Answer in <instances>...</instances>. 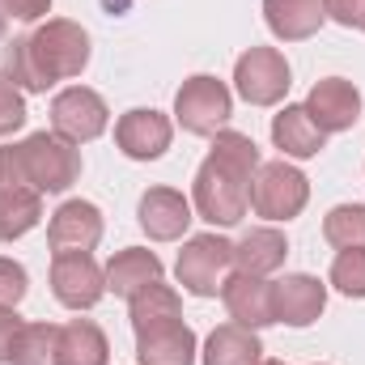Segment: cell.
Wrapping results in <instances>:
<instances>
[{"mask_svg": "<svg viewBox=\"0 0 365 365\" xmlns=\"http://www.w3.org/2000/svg\"><path fill=\"white\" fill-rule=\"evenodd\" d=\"M259 149L251 136L221 128L212 136L208 158L200 162L191 182V204L208 225H238L251 208V179L259 170Z\"/></svg>", "mask_w": 365, "mask_h": 365, "instance_id": "obj_1", "label": "cell"}, {"mask_svg": "<svg viewBox=\"0 0 365 365\" xmlns=\"http://www.w3.org/2000/svg\"><path fill=\"white\" fill-rule=\"evenodd\" d=\"M21 158V175L26 187H34L38 195H60L81 179V153L73 149V140L56 136V132H34L17 145Z\"/></svg>", "mask_w": 365, "mask_h": 365, "instance_id": "obj_2", "label": "cell"}, {"mask_svg": "<svg viewBox=\"0 0 365 365\" xmlns=\"http://www.w3.org/2000/svg\"><path fill=\"white\" fill-rule=\"evenodd\" d=\"M30 56H34V68L47 86L81 77L90 64V34L68 17H51L47 26H38L30 34Z\"/></svg>", "mask_w": 365, "mask_h": 365, "instance_id": "obj_3", "label": "cell"}, {"mask_svg": "<svg viewBox=\"0 0 365 365\" xmlns=\"http://www.w3.org/2000/svg\"><path fill=\"white\" fill-rule=\"evenodd\" d=\"M230 115H234V98L225 90V81H217L208 73L187 77L175 93V119L191 136H217L230 123Z\"/></svg>", "mask_w": 365, "mask_h": 365, "instance_id": "obj_4", "label": "cell"}, {"mask_svg": "<svg viewBox=\"0 0 365 365\" xmlns=\"http://www.w3.org/2000/svg\"><path fill=\"white\" fill-rule=\"evenodd\" d=\"M310 200V179L289 166L284 158L280 162H264L251 179V208L255 217L264 221H293Z\"/></svg>", "mask_w": 365, "mask_h": 365, "instance_id": "obj_5", "label": "cell"}, {"mask_svg": "<svg viewBox=\"0 0 365 365\" xmlns=\"http://www.w3.org/2000/svg\"><path fill=\"white\" fill-rule=\"evenodd\" d=\"M234 268V242L217 238V234H195L187 238L179 251V284L195 297H217L221 284H225V272Z\"/></svg>", "mask_w": 365, "mask_h": 365, "instance_id": "obj_6", "label": "cell"}, {"mask_svg": "<svg viewBox=\"0 0 365 365\" xmlns=\"http://www.w3.org/2000/svg\"><path fill=\"white\" fill-rule=\"evenodd\" d=\"M110 110L102 102V93L86 90V86H68L51 98V132L73 140V145H90L106 132Z\"/></svg>", "mask_w": 365, "mask_h": 365, "instance_id": "obj_7", "label": "cell"}, {"mask_svg": "<svg viewBox=\"0 0 365 365\" xmlns=\"http://www.w3.org/2000/svg\"><path fill=\"white\" fill-rule=\"evenodd\" d=\"M234 86L251 106H276L289 93V60L276 47H251L234 64Z\"/></svg>", "mask_w": 365, "mask_h": 365, "instance_id": "obj_8", "label": "cell"}, {"mask_svg": "<svg viewBox=\"0 0 365 365\" xmlns=\"http://www.w3.org/2000/svg\"><path fill=\"white\" fill-rule=\"evenodd\" d=\"M51 293L68 310H90L106 293V272L98 268L93 255H81V251L56 255L51 259Z\"/></svg>", "mask_w": 365, "mask_h": 365, "instance_id": "obj_9", "label": "cell"}, {"mask_svg": "<svg viewBox=\"0 0 365 365\" xmlns=\"http://www.w3.org/2000/svg\"><path fill=\"white\" fill-rule=\"evenodd\" d=\"M170 136H175L170 119L153 106H136V110L119 115V123H115V145L132 162H158L170 149Z\"/></svg>", "mask_w": 365, "mask_h": 365, "instance_id": "obj_10", "label": "cell"}, {"mask_svg": "<svg viewBox=\"0 0 365 365\" xmlns=\"http://www.w3.org/2000/svg\"><path fill=\"white\" fill-rule=\"evenodd\" d=\"M306 115L319 123V132H349L361 119V90L344 77H323L306 93Z\"/></svg>", "mask_w": 365, "mask_h": 365, "instance_id": "obj_11", "label": "cell"}, {"mask_svg": "<svg viewBox=\"0 0 365 365\" xmlns=\"http://www.w3.org/2000/svg\"><path fill=\"white\" fill-rule=\"evenodd\" d=\"M47 242H51L56 255H68V251L90 255L93 247L102 242V212H98V204H90V200L60 204L51 225H47Z\"/></svg>", "mask_w": 365, "mask_h": 365, "instance_id": "obj_12", "label": "cell"}, {"mask_svg": "<svg viewBox=\"0 0 365 365\" xmlns=\"http://www.w3.org/2000/svg\"><path fill=\"white\" fill-rule=\"evenodd\" d=\"M221 302H225V310H230V319L238 323V327H251V331H259V327H272L276 323V302H272V284L264 280V276H225V284H221Z\"/></svg>", "mask_w": 365, "mask_h": 365, "instance_id": "obj_13", "label": "cell"}, {"mask_svg": "<svg viewBox=\"0 0 365 365\" xmlns=\"http://www.w3.org/2000/svg\"><path fill=\"white\" fill-rule=\"evenodd\" d=\"M136 221H140V230H145L153 242H175V238L187 234V225H191L195 217H191V204L182 200V191H175V187H149V191L140 195Z\"/></svg>", "mask_w": 365, "mask_h": 365, "instance_id": "obj_14", "label": "cell"}, {"mask_svg": "<svg viewBox=\"0 0 365 365\" xmlns=\"http://www.w3.org/2000/svg\"><path fill=\"white\" fill-rule=\"evenodd\" d=\"M272 302H276V323H289V327H310L323 306H327V284L319 276L293 272L284 280L272 284Z\"/></svg>", "mask_w": 365, "mask_h": 365, "instance_id": "obj_15", "label": "cell"}, {"mask_svg": "<svg viewBox=\"0 0 365 365\" xmlns=\"http://www.w3.org/2000/svg\"><path fill=\"white\" fill-rule=\"evenodd\" d=\"M136 361L140 365H195V331L170 319L149 331H136Z\"/></svg>", "mask_w": 365, "mask_h": 365, "instance_id": "obj_16", "label": "cell"}, {"mask_svg": "<svg viewBox=\"0 0 365 365\" xmlns=\"http://www.w3.org/2000/svg\"><path fill=\"white\" fill-rule=\"evenodd\" d=\"M264 21L276 38L302 43L319 34V26L327 21V9L323 0H264Z\"/></svg>", "mask_w": 365, "mask_h": 365, "instance_id": "obj_17", "label": "cell"}, {"mask_svg": "<svg viewBox=\"0 0 365 365\" xmlns=\"http://www.w3.org/2000/svg\"><path fill=\"white\" fill-rule=\"evenodd\" d=\"M272 145L284 158H314L327 145V132H319V123L306 115V106H284L272 119Z\"/></svg>", "mask_w": 365, "mask_h": 365, "instance_id": "obj_18", "label": "cell"}, {"mask_svg": "<svg viewBox=\"0 0 365 365\" xmlns=\"http://www.w3.org/2000/svg\"><path fill=\"white\" fill-rule=\"evenodd\" d=\"M153 280H162V259L145 247H128V251L110 255V264H106V289L115 297H132Z\"/></svg>", "mask_w": 365, "mask_h": 365, "instance_id": "obj_19", "label": "cell"}, {"mask_svg": "<svg viewBox=\"0 0 365 365\" xmlns=\"http://www.w3.org/2000/svg\"><path fill=\"white\" fill-rule=\"evenodd\" d=\"M289 255V242L280 230H247L234 242V268L247 276H272Z\"/></svg>", "mask_w": 365, "mask_h": 365, "instance_id": "obj_20", "label": "cell"}, {"mask_svg": "<svg viewBox=\"0 0 365 365\" xmlns=\"http://www.w3.org/2000/svg\"><path fill=\"white\" fill-rule=\"evenodd\" d=\"M106 357H110V344H106L98 323L73 319L60 327V340H56V361L60 365H106Z\"/></svg>", "mask_w": 365, "mask_h": 365, "instance_id": "obj_21", "label": "cell"}, {"mask_svg": "<svg viewBox=\"0 0 365 365\" xmlns=\"http://www.w3.org/2000/svg\"><path fill=\"white\" fill-rule=\"evenodd\" d=\"M264 361V344L251 327L225 323L208 336L204 344V365H259Z\"/></svg>", "mask_w": 365, "mask_h": 365, "instance_id": "obj_22", "label": "cell"}, {"mask_svg": "<svg viewBox=\"0 0 365 365\" xmlns=\"http://www.w3.org/2000/svg\"><path fill=\"white\" fill-rule=\"evenodd\" d=\"M128 314H132V331H149V327H158V323L182 319V302L170 284L153 280V284H145L140 293L128 297Z\"/></svg>", "mask_w": 365, "mask_h": 365, "instance_id": "obj_23", "label": "cell"}, {"mask_svg": "<svg viewBox=\"0 0 365 365\" xmlns=\"http://www.w3.org/2000/svg\"><path fill=\"white\" fill-rule=\"evenodd\" d=\"M43 221V195L34 187H9L0 191V242H13L30 234Z\"/></svg>", "mask_w": 365, "mask_h": 365, "instance_id": "obj_24", "label": "cell"}, {"mask_svg": "<svg viewBox=\"0 0 365 365\" xmlns=\"http://www.w3.org/2000/svg\"><path fill=\"white\" fill-rule=\"evenodd\" d=\"M0 73L26 93H47V81L38 77L34 68V56H30V38H13L0 47Z\"/></svg>", "mask_w": 365, "mask_h": 365, "instance_id": "obj_25", "label": "cell"}, {"mask_svg": "<svg viewBox=\"0 0 365 365\" xmlns=\"http://www.w3.org/2000/svg\"><path fill=\"white\" fill-rule=\"evenodd\" d=\"M56 340H60V327L26 323L17 344H13V365H60L56 361Z\"/></svg>", "mask_w": 365, "mask_h": 365, "instance_id": "obj_26", "label": "cell"}, {"mask_svg": "<svg viewBox=\"0 0 365 365\" xmlns=\"http://www.w3.org/2000/svg\"><path fill=\"white\" fill-rule=\"evenodd\" d=\"M323 238L340 251L365 247V204H340L323 217Z\"/></svg>", "mask_w": 365, "mask_h": 365, "instance_id": "obj_27", "label": "cell"}, {"mask_svg": "<svg viewBox=\"0 0 365 365\" xmlns=\"http://www.w3.org/2000/svg\"><path fill=\"white\" fill-rule=\"evenodd\" d=\"M331 284L344 297H365V247H349L331 264Z\"/></svg>", "mask_w": 365, "mask_h": 365, "instance_id": "obj_28", "label": "cell"}, {"mask_svg": "<svg viewBox=\"0 0 365 365\" xmlns=\"http://www.w3.org/2000/svg\"><path fill=\"white\" fill-rule=\"evenodd\" d=\"M26 123V98H21V90L0 73V140L9 136V132H17Z\"/></svg>", "mask_w": 365, "mask_h": 365, "instance_id": "obj_29", "label": "cell"}, {"mask_svg": "<svg viewBox=\"0 0 365 365\" xmlns=\"http://www.w3.org/2000/svg\"><path fill=\"white\" fill-rule=\"evenodd\" d=\"M30 280H26V268L13 264V259H0V306H17L26 297Z\"/></svg>", "mask_w": 365, "mask_h": 365, "instance_id": "obj_30", "label": "cell"}, {"mask_svg": "<svg viewBox=\"0 0 365 365\" xmlns=\"http://www.w3.org/2000/svg\"><path fill=\"white\" fill-rule=\"evenodd\" d=\"M323 9L344 30H365V0H323Z\"/></svg>", "mask_w": 365, "mask_h": 365, "instance_id": "obj_31", "label": "cell"}, {"mask_svg": "<svg viewBox=\"0 0 365 365\" xmlns=\"http://www.w3.org/2000/svg\"><path fill=\"white\" fill-rule=\"evenodd\" d=\"M21 314H17V306H0V365L13 361V344H17V336H21Z\"/></svg>", "mask_w": 365, "mask_h": 365, "instance_id": "obj_32", "label": "cell"}, {"mask_svg": "<svg viewBox=\"0 0 365 365\" xmlns=\"http://www.w3.org/2000/svg\"><path fill=\"white\" fill-rule=\"evenodd\" d=\"M0 13L17 21H38L51 13V0H0Z\"/></svg>", "mask_w": 365, "mask_h": 365, "instance_id": "obj_33", "label": "cell"}, {"mask_svg": "<svg viewBox=\"0 0 365 365\" xmlns=\"http://www.w3.org/2000/svg\"><path fill=\"white\" fill-rule=\"evenodd\" d=\"M9 187H26V175H21V158H17V145L0 149V191Z\"/></svg>", "mask_w": 365, "mask_h": 365, "instance_id": "obj_34", "label": "cell"}, {"mask_svg": "<svg viewBox=\"0 0 365 365\" xmlns=\"http://www.w3.org/2000/svg\"><path fill=\"white\" fill-rule=\"evenodd\" d=\"M0 38H4V13H0Z\"/></svg>", "mask_w": 365, "mask_h": 365, "instance_id": "obj_35", "label": "cell"}, {"mask_svg": "<svg viewBox=\"0 0 365 365\" xmlns=\"http://www.w3.org/2000/svg\"><path fill=\"white\" fill-rule=\"evenodd\" d=\"M259 365H284V361H259Z\"/></svg>", "mask_w": 365, "mask_h": 365, "instance_id": "obj_36", "label": "cell"}]
</instances>
